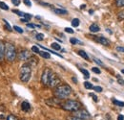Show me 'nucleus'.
Returning a JSON list of instances; mask_svg holds the SVG:
<instances>
[{
    "label": "nucleus",
    "mask_w": 124,
    "mask_h": 120,
    "mask_svg": "<svg viewBox=\"0 0 124 120\" xmlns=\"http://www.w3.org/2000/svg\"><path fill=\"white\" fill-rule=\"evenodd\" d=\"M72 93V88L65 84V85H59L54 90V95L58 99H66L70 94Z\"/></svg>",
    "instance_id": "obj_1"
},
{
    "label": "nucleus",
    "mask_w": 124,
    "mask_h": 120,
    "mask_svg": "<svg viewBox=\"0 0 124 120\" xmlns=\"http://www.w3.org/2000/svg\"><path fill=\"white\" fill-rule=\"evenodd\" d=\"M31 76V67L30 63H24L20 68V80L23 83H27L30 81Z\"/></svg>",
    "instance_id": "obj_2"
},
{
    "label": "nucleus",
    "mask_w": 124,
    "mask_h": 120,
    "mask_svg": "<svg viewBox=\"0 0 124 120\" xmlns=\"http://www.w3.org/2000/svg\"><path fill=\"white\" fill-rule=\"evenodd\" d=\"M61 108L64 110H67V111H77L78 110H80L81 108V104L76 101V100H67L65 101L64 103L61 104Z\"/></svg>",
    "instance_id": "obj_3"
},
{
    "label": "nucleus",
    "mask_w": 124,
    "mask_h": 120,
    "mask_svg": "<svg viewBox=\"0 0 124 120\" xmlns=\"http://www.w3.org/2000/svg\"><path fill=\"white\" fill-rule=\"evenodd\" d=\"M5 56L9 61H14L16 59V50L15 45L12 43H6L5 45Z\"/></svg>",
    "instance_id": "obj_4"
},
{
    "label": "nucleus",
    "mask_w": 124,
    "mask_h": 120,
    "mask_svg": "<svg viewBox=\"0 0 124 120\" xmlns=\"http://www.w3.org/2000/svg\"><path fill=\"white\" fill-rule=\"evenodd\" d=\"M53 74V71L50 69V68H45L42 75H41V83L44 85V86H48L49 84V81H50V78H51V75Z\"/></svg>",
    "instance_id": "obj_5"
},
{
    "label": "nucleus",
    "mask_w": 124,
    "mask_h": 120,
    "mask_svg": "<svg viewBox=\"0 0 124 120\" xmlns=\"http://www.w3.org/2000/svg\"><path fill=\"white\" fill-rule=\"evenodd\" d=\"M73 115H74V116H77L78 118L84 119V120H89L91 118L90 113H89L87 110H78L77 111H74V112H73Z\"/></svg>",
    "instance_id": "obj_6"
},
{
    "label": "nucleus",
    "mask_w": 124,
    "mask_h": 120,
    "mask_svg": "<svg viewBox=\"0 0 124 120\" xmlns=\"http://www.w3.org/2000/svg\"><path fill=\"white\" fill-rule=\"evenodd\" d=\"M60 82H61L60 79L56 76V74H54V73L53 72V74L51 75V78H50V81H49L48 86L51 87V88H56L57 86H59Z\"/></svg>",
    "instance_id": "obj_7"
},
{
    "label": "nucleus",
    "mask_w": 124,
    "mask_h": 120,
    "mask_svg": "<svg viewBox=\"0 0 124 120\" xmlns=\"http://www.w3.org/2000/svg\"><path fill=\"white\" fill-rule=\"evenodd\" d=\"M31 58V54L28 50H23L18 54V59L20 60H28Z\"/></svg>",
    "instance_id": "obj_8"
},
{
    "label": "nucleus",
    "mask_w": 124,
    "mask_h": 120,
    "mask_svg": "<svg viewBox=\"0 0 124 120\" xmlns=\"http://www.w3.org/2000/svg\"><path fill=\"white\" fill-rule=\"evenodd\" d=\"M46 104L49 106H56V105H61V102H60V99L56 98V97H53V98H50V99H47Z\"/></svg>",
    "instance_id": "obj_9"
},
{
    "label": "nucleus",
    "mask_w": 124,
    "mask_h": 120,
    "mask_svg": "<svg viewBox=\"0 0 124 120\" xmlns=\"http://www.w3.org/2000/svg\"><path fill=\"white\" fill-rule=\"evenodd\" d=\"M21 110H22L23 111H25V112H28V111L31 110V105H30V103L27 102V101L22 102V104H21Z\"/></svg>",
    "instance_id": "obj_10"
},
{
    "label": "nucleus",
    "mask_w": 124,
    "mask_h": 120,
    "mask_svg": "<svg viewBox=\"0 0 124 120\" xmlns=\"http://www.w3.org/2000/svg\"><path fill=\"white\" fill-rule=\"evenodd\" d=\"M5 58V44L0 41V61H3Z\"/></svg>",
    "instance_id": "obj_11"
},
{
    "label": "nucleus",
    "mask_w": 124,
    "mask_h": 120,
    "mask_svg": "<svg viewBox=\"0 0 124 120\" xmlns=\"http://www.w3.org/2000/svg\"><path fill=\"white\" fill-rule=\"evenodd\" d=\"M96 41H98L100 44H102V45H107V46H108V45L110 44V41H109L106 38H104V37H98V38L96 39Z\"/></svg>",
    "instance_id": "obj_12"
},
{
    "label": "nucleus",
    "mask_w": 124,
    "mask_h": 120,
    "mask_svg": "<svg viewBox=\"0 0 124 120\" xmlns=\"http://www.w3.org/2000/svg\"><path fill=\"white\" fill-rule=\"evenodd\" d=\"M89 29H90V31H91L92 33H97V32L100 31L99 26H98L97 24H95V23H93V24H92V25H90Z\"/></svg>",
    "instance_id": "obj_13"
},
{
    "label": "nucleus",
    "mask_w": 124,
    "mask_h": 120,
    "mask_svg": "<svg viewBox=\"0 0 124 120\" xmlns=\"http://www.w3.org/2000/svg\"><path fill=\"white\" fill-rule=\"evenodd\" d=\"M78 55H79L80 57H82L84 60H89V56H88V54H87L85 51H83V50H79V51H78Z\"/></svg>",
    "instance_id": "obj_14"
},
{
    "label": "nucleus",
    "mask_w": 124,
    "mask_h": 120,
    "mask_svg": "<svg viewBox=\"0 0 124 120\" xmlns=\"http://www.w3.org/2000/svg\"><path fill=\"white\" fill-rule=\"evenodd\" d=\"M54 12L57 15H67L68 14V12L66 10H63V9H54Z\"/></svg>",
    "instance_id": "obj_15"
},
{
    "label": "nucleus",
    "mask_w": 124,
    "mask_h": 120,
    "mask_svg": "<svg viewBox=\"0 0 124 120\" xmlns=\"http://www.w3.org/2000/svg\"><path fill=\"white\" fill-rule=\"evenodd\" d=\"M39 54H40V56L42 57V58H44V59H51V55H50V53H48V52H44V51H42V52H39Z\"/></svg>",
    "instance_id": "obj_16"
},
{
    "label": "nucleus",
    "mask_w": 124,
    "mask_h": 120,
    "mask_svg": "<svg viewBox=\"0 0 124 120\" xmlns=\"http://www.w3.org/2000/svg\"><path fill=\"white\" fill-rule=\"evenodd\" d=\"M70 42H71L72 44H83L80 40H78V39H76V38H72V39L70 40Z\"/></svg>",
    "instance_id": "obj_17"
},
{
    "label": "nucleus",
    "mask_w": 124,
    "mask_h": 120,
    "mask_svg": "<svg viewBox=\"0 0 124 120\" xmlns=\"http://www.w3.org/2000/svg\"><path fill=\"white\" fill-rule=\"evenodd\" d=\"M79 23H80V21H79L78 18H74L72 20V26L73 27H78L79 26Z\"/></svg>",
    "instance_id": "obj_18"
},
{
    "label": "nucleus",
    "mask_w": 124,
    "mask_h": 120,
    "mask_svg": "<svg viewBox=\"0 0 124 120\" xmlns=\"http://www.w3.org/2000/svg\"><path fill=\"white\" fill-rule=\"evenodd\" d=\"M113 103H114V105L118 106V107H124V102H122V101H118V100L113 99Z\"/></svg>",
    "instance_id": "obj_19"
},
{
    "label": "nucleus",
    "mask_w": 124,
    "mask_h": 120,
    "mask_svg": "<svg viewBox=\"0 0 124 120\" xmlns=\"http://www.w3.org/2000/svg\"><path fill=\"white\" fill-rule=\"evenodd\" d=\"M51 47H52L53 49H54V50H60V49H61L60 45L58 44V43H56V42H53V43L51 44Z\"/></svg>",
    "instance_id": "obj_20"
},
{
    "label": "nucleus",
    "mask_w": 124,
    "mask_h": 120,
    "mask_svg": "<svg viewBox=\"0 0 124 120\" xmlns=\"http://www.w3.org/2000/svg\"><path fill=\"white\" fill-rule=\"evenodd\" d=\"M84 87H85L86 90H92L93 88V86L90 82H84Z\"/></svg>",
    "instance_id": "obj_21"
},
{
    "label": "nucleus",
    "mask_w": 124,
    "mask_h": 120,
    "mask_svg": "<svg viewBox=\"0 0 124 120\" xmlns=\"http://www.w3.org/2000/svg\"><path fill=\"white\" fill-rule=\"evenodd\" d=\"M80 71L83 73V75H84L85 78H89V77H90V73H89L88 70H86V69H84V68H80Z\"/></svg>",
    "instance_id": "obj_22"
},
{
    "label": "nucleus",
    "mask_w": 124,
    "mask_h": 120,
    "mask_svg": "<svg viewBox=\"0 0 124 120\" xmlns=\"http://www.w3.org/2000/svg\"><path fill=\"white\" fill-rule=\"evenodd\" d=\"M0 8L2 10H5V11H8L9 10V6L6 3H4V2H0Z\"/></svg>",
    "instance_id": "obj_23"
},
{
    "label": "nucleus",
    "mask_w": 124,
    "mask_h": 120,
    "mask_svg": "<svg viewBox=\"0 0 124 120\" xmlns=\"http://www.w3.org/2000/svg\"><path fill=\"white\" fill-rule=\"evenodd\" d=\"M27 27H28V28H31V29H34L35 27H37V28H40L41 26H40V25H36V24H33V23H27Z\"/></svg>",
    "instance_id": "obj_24"
},
{
    "label": "nucleus",
    "mask_w": 124,
    "mask_h": 120,
    "mask_svg": "<svg viewBox=\"0 0 124 120\" xmlns=\"http://www.w3.org/2000/svg\"><path fill=\"white\" fill-rule=\"evenodd\" d=\"M35 39H36L38 41H41V40H44V35H43V34H41V33H40V34H37V35H36V37H35Z\"/></svg>",
    "instance_id": "obj_25"
},
{
    "label": "nucleus",
    "mask_w": 124,
    "mask_h": 120,
    "mask_svg": "<svg viewBox=\"0 0 124 120\" xmlns=\"http://www.w3.org/2000/svg\"><path fill=\"white\" fill-rule=\"evenodd\" d=\"M116 4L117 7H124V0H116Z\"/></svg>",
    "instance_id": "obj_26"
},
{
    "label": "nucleus",
    "mask_w": 124,
    "mask_h": 120,
    "mask_svg": "<svg viewBox=\"0 0 124 120\" xmlns=\"http://www.w3.org/2000/svg\"><path fill=\"white\" fill-rule=\"evenodd\" d=\"M13 12H14L16 15H19V16H24V15H25V13H23V12H21V11H18V10H13Z\"/></svg>",
    "instance_id": "obj_27"
},
{
    "label": "nucleus",
    "mask_w": 124,
    "mask_h": 120,
    "mask_svg": "<svg viewBox=\"0 0 124 120\" xmlns=\"http://www.w3.org/2000/svg\"><path fill=\"white\" fill-rule=\"evenodd\" d=\"M6 120H19V119L16 117V115H14V114H10V115H8V117L6 118Z\"/></svg>",
    "instance_id": "obj_28"
},
{
    "label": "nucleus",
    "mask_w": 124,
    "mask_h": 120,
    "mask_svg": "<svg viewBox=\"0 0 124 120\" xmlns=\"http://www.w3.org/2000/svg\"><path fill=\"white\" fill-rule=\"evenodd\" d=\"M67 120H84V119H81V118H78L77 116H74V115H70L67 117Z\"/></svg>",
    "instance_id": "obj_29"
},
{
    "label": "nucleus",
    "mask_w": 124,
    "mask_h": 120,
    "mask_svg": "<svg viewBox=\"0 0 124 120\" xmlns=\"http://www.w3.org/2000/svg\"><path fill=\"white\" fill-rule=\"evenodd\" d=\"M3 22L5 23V25H6V28H7V30H9V31H12V27L10 26V24L8 23V21L6 20V19H3Z\"/></svg>",
    "instance_id": "obj_30"
},
{
    "label": "nucleus",
    "mask_w": 124,
    "mask_h": 120,
    "mask_svg": "<svg viewBox=\"0 0 124 120\" xmlns=\"http://www.w3.org/2000/svg\"><path fill=\"white\" fill-rule=\"evenodd\" d=\"M93 90H94L95 92H102V90H103L101 87H98V86H96V87H93Z\"/></svg>",
    "instance_id": "obj_31"
},
{
    "label": "nucleus",
    "mask_w": 124,
    "mask_h": 120,
    "mask_svg": "<svg viewBox=\"0 0 124 120\" xmlns=\"http://www.w3.org/2000/svg\"><path fill=\"white\" fill-rule=\"evenodd\" d=\"M92 71L94 72V73H96V74H100L101 73V71H100V69L98 67H93L92 68Z\"/></svg>",
    "instance_id": "obj_32"
},
{
    "label": "nucleus",
    "mask_w": 124,
    "mask_h": 120,
    "mask_svg": "<svg viewBox=\"0 0 124 120\" xmlns=\"http://www.w3.org/2000/svg\"><path fill=\"white\" fill-rule=\"evenodd\" d=\"M12 3L15 5V6H19L20 3H21V0H11Z\"/></svg>",
    "instance_id": "obj_33"
},
{
    "label": "nucleus",
    "mask_w": 124,
    "mask_h": 120,
    "mask_svg": "<svg viewBox=\"0 0 124 120\" xmlns=\"http://www.w3.org/2000/svg\"><path fill=\"white\" fill-rule=\"evenodd\" d=\"M31 51L34 52V53H38V54H39V52H40L37 46H32V47H31Z\"/></svg>",
    "instance_id": "obj_34"
},
{
    "label": "nucleus",
    "mask_w": 124,
    "mask_h": 120,
    "mask_svg": "<svg viewBox=\"0 0 124 120\" xmlns=\"http://www.w3.org/2000/svg\"><path fill=\"white\" fill-rule=\"evenodd\" d=\"M14 29L16 31V32H18V33H20V34H22L23 33V29H21L20 27H18V26H14Z\"/></svg>",
    "instance_id": "obj_35"
},
{
    "label": "nucleus",
    "mask_w": 124,
    "mask_h": 120,
    "mask_svg": "<svg viewBox=\"0 0 124 120\" xmlns=\"http://www.w3.org/2000/svg\"><path fill=\"white\" fill-rule=\"evenodd\" d=\"M64 30H65V32H66V33H69V34H74V30H73L72 28H69V27H66V28H65Z\"/></svg>",
    "instance_id": "obj_36"
},
{
    "label": "nucleus",
    "mask_w": 124,
    "mask_h": 120,
    "mask_svg": "<svg viewBox=\"0 0 124 120\" xmlns=\"http://www.w3.org/2000/svg\"><path fill=\"white\" fill-rule=\"evenodd\" d=\"M23 2H24V4H25V5H27L28 7H31V0H23Z\"/></svg>",
    "instance_id": "obj_37"
},
{
    "label": "nucleus",
    "mask_w": 124,
    "mask_h": 120,
    "mask_svg": "<svg viewBox=\"0 0 124 120\" xmlns=\"http://www.w3.org/2000/svg\"><path fill=\"white\" fill-rule=\"evenodd\" d=\"M116 51L124 53V47H123V46H117V47H116Z\"/></svg>",
    "instance_id": "obj_38"
},
{
    "label": "nucleus",
    "mask_w": 124,
    "mask_h": 120,
    "mask_svg": "<svg viewBox=\"0 0 124 120\" xmlns=\"http://www.w3.org/2000/svg\"><path fill=\"white\" fill-rule=\"evenodd\" d=\"M89 95L93 97V101H94V102H97V96H96V95H94L93 93H90Z\"/></svg>",
    "instance_id": "obj_39"
},
{
    "label": "nucleus",
    "mask_w": 124,
    "mask_h": 120,
    "mask_svg": "<svg viewBox=\"0 0 124 120\" xmlns=\"http://www.w3.org/2000/svg\"><path fill=\"white\" fill-rule=\"evenodd\" d=\"M93 61H95V62H96L97 64H100V65H103V62H102V61H101V60H98V59H95V58H94V59H93Z\"/></svg>",
    "instance_id": "obj_40"
},
{
    "label": "nucleus",
    "mask_w": 124,
    "mask_h": 120,
    "mask_svg": "<svg viewBox=\"0 0 124 120\" xmlns=\"http://www.w3.org/2000/svg\"><path fill=\"white\" fill-rule=\"evenodd\" d=\"M117 82H118V84H119V85H124V80H123V79H120L119 77H118Z\"/></svg>",
    "instance_id": "obj_41"
},
{
    "label": "nucleus",
    "mask_w": 124,
    "mask_h": 120,
    "mask_svg": "<svg viewBox=\"0 0 124 120\" xmlns=\"http://www.w3.org/2000/svg\"><path fill=\"white\" fill-rule=\"evenodd\" d=\"M117 120H124V116L122 114H119V115L117 116Z\"/></svg>",
    "instance_id": "obj_42"
},
{
    "label": "nucleus",
    "mask_w": 124,
    "mask_h": 120,
    "mask_svg": "<svg viewBox=\"0 0 124 120\" xmlns=\"http://www.w3.org/2000/svg\"><path fill=\"white\" fill-rule=\"evenodd\" d=\"M21 21H22V22H28V21H29V19H27V18H22V19H21Z\"/></svg>",
    "instance_id": "obj_43"
},
{
    "label": "nucleus",
    "mask_w": 124,
    "mask_h": 120,
    "mask_svg": "<svg viewBox=\"0 0 124 120\" xmlns=\"http://www.w3.org/2000/svg\"><path fill=\"white\" fill-rule=\"evenodd\" d=\"M72 79H73V81H74V83H76V84L78 83V80H77V78H75V77H73Z\"/></svg>",
    "instance_id": "obj_44"
},
{
    "label": "nucleus",
    "mask_w": 124,
    "mask_h": 120,
    "mask_svg": "<svg viewBox=\"0 0 124 120\" xmlns=\"http://www.w3.org/2000/svg\"><path fill=\"white\" fill-rule=\"evenodd\" d=\"M93 10H90V15H93Z\"/></svg>",
    "instance_id": "obj_45"
},
{
    "label": "nucleus",
    "mask_w": 124,
    "mask_h": 120,
    "mask_svg": "<svg viewBox=\"0 0 124 120\" xmlns=\"http://www.w3.org/2000/svg\"><path fill=\"white\" fill-rule=\"evenodd\" d=\"M85 7H86V6H85V5H82V6H81V9H84V8H85Z\"/></svg>",
    "instance_id": "obj_46"
},
{
    "label": "nucleus",
    "mask_w": 124,
    "mask_h": 120,
    "mask_svg": "<svg viewBox=\"0 0 124 120\" xmlns=\"http://www.w3.org/2000/svg\"><path fill=\"white\" fill-rule=\"evenodd\" d=\"M121 72H122V73H124V69H122V70H121Z\"/></svg>",
    "instance_id": "obj_47"
},
{
    "label": "nucleus",
    "mask_w": 124,
    "mask_h": 120,
    "mask_svg": "<svg viewBox=\"0 0 124 120\" xmlns=\"http://www.w3.org/2000/svg\"><path fill=\"white\" fill-rule=\"evenodd\" d=\"M20 120H26L25 118H22V119H20Z\"/></svg>",
    "instance_id": "obj_48"
}]
</instances>
